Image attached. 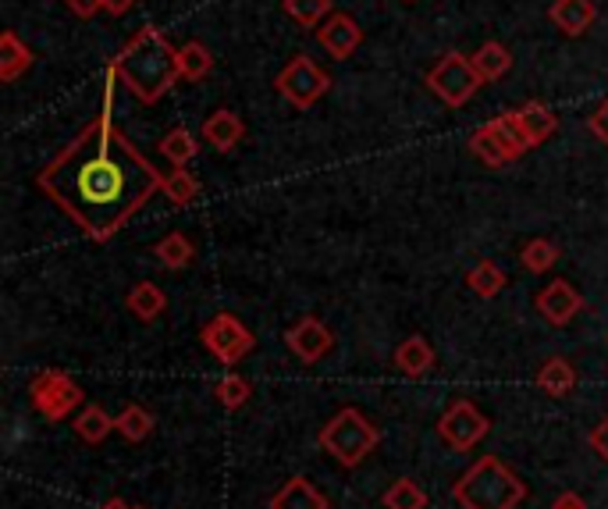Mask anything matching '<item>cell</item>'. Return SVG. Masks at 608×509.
I'll return each instance as SVG.
<instances>
[{
  "label": "cell",
  "instance_id": "e575fe53",
  "mask_svg": "<svg viewBox=\"0 0 608 509\" xmlns=\"http://www.w3.org/2000/svg\"><path fill=\"white\" fill-rule=\"evenodd\" d=\"M587 442H591V449L594 452H598V456L608 463V417L605 420H598V424H594V428H591V435H587Z\"/></svg>",
  "mask_w": 608,
  "mask_h": 509
},
{
  "label": "cell",
  "instance_id": "ab89813d",
  "mask_svg": "<svg viewBox=\"0 0 608 509\" xmlns=\"http://www.w3.org/2000/svg\"><path fill=\"white\" fill-rule=\"evenodd\" d=\"M101 509H136V506H129V502H121V499H110V502H104Z\"/></svg>",
  "mask_w": 608,
  "mask_h": 509
},
{
  "label": "cell",
  "instance_id": "9c48e42d",
  "mask_svg": "<svg viewBox=\"0 0 608 509\" xmlns=\"http://www.w3.org/2000/svg\"><path fill=\"white\" fill-rule=\"evenodd\" d=\"M488 431H491V420L480 414L470 400H456L442 414V420H437V435H442V442L448 449H456V452H470Z\"/></svg>",
  "mask_w": 608,
  "mask_h": 509
},
{
  "label": "cell",
  "instance_id": "52a82bcc",
  "mask_svg": "<svg viewBox=\"0 0 608 509\" xmlns=\"http://www.w3.org/2000/svg\"><path fill=\"white\" fill-rule=\"evenodd\" d=\"M200 343L214 360H221L224 367H235L238 360L249 357L257 338H253V332L235 314H214L200 328Z\"/></svg>",
  "mask_w": 608,
  "mask_h": 509
},
{
  "label": "cell",
  "instance_id": "5bb4252c",
  "mask_svg": "<svg viewBox=\"0 0 608 509\" xmlns=\"http://www.w3.org/2000/svg\"><path fill=\"white\" fill-rule=\"evenodd\" d=\"M246 136V122L235 115V111H214L207 122H203V139L214 150H235L238 143H243Z\"/></svg>",
  "mask_w": 608,
  "mask_h": 509
},
{
  "label": "cell",
  "instance_id": "ac0fdd59",
  "mask_svg": "<svg viewBox=\"0 0 608 509\" xmlns=\"http://www.w3.org/2000/svg\"><path fill=\"white\" fill-rule=\"evenodd\" d=\"M30 68H33V50L22 44L15 30H4V36H0V79L15 82Z\"/></svg>",
  "mask_w": 608,
  "mask_h": 509
},
{
  "label": "cell",
  "instance_id": "1f68e13d",
  "mask_svg": "<svg viewBox=\"0 0 608 509\" xmlns=\"http://www.w3.org/2000/svg\"><path fill=\"white\" fill-rule=\"evenodd\" d=\"M167 200H172L175 207H189L196 196H200V182L192 178V172H186V167H175L172 175H164V189H161Z\"/></svg>",
  "mask_w": 608,
  "mask_h": 509
},
{
  "label": "cell",
  "instance_id": "30bf717a",
  "mask_svg": "<svg viewBox=\"0 0 608 509\" xmlns=\"http://www.w3.org/2000/svg\"><path fill=\"white\" fill-rule=\"evenodd\" d=\"M285 343H289V349H292L303 363H317V360H324V357H328V352L335 349V335H331V328H328L324 321H317V317H300V321H295L292 328L285 332Z\"/></svg>",
  "mask_w": 608,
  "mask_h": 509
},
{
  "label": "cell",
  "instance_id": "f546056e",
  "mask_svg": "<svg viewBox=\"0 0 608 509\" xmlns=\"http://www.w3.org/2000/svg\"><path fill=\"white\" fill-rule=\"evenodd\" d=\"M118 431L129 438V442H147V438L153 435V414H150V409H143V406L129 403L118 414Z\"/></svg>",
  "mask_w": 608,
  "mask_h": 509
},
{
  "label": "cell",
  "instance_id": "836d02e7",
  "mask_svg": "<svg viewBox=\"0 0 608 509\" xmlns=\"http://www.w3.org/2000/svg\"><path fill=\"white\" fill-rule=\"evenodd\" d=\"M249 395H253V389H249V381H246L243 374L221 378V385H218V403H221L224 409H243Z\"/></svg>",
  "mask_w": 608,
  "mask_h": 509
},
{
  "label": "cell",
  "instance_id": "277c9868",
  "mask_svg": "<svg viewBox=\"0 0 608 509\" xmlns=\"http://www.w3.org/2000/svg\"><path fill=\"white\" fill-rule=\"evenodd\" d=\"M381 442V431L366 420L356 406H346L342 414H335L328 424L320 428V449L328 452L331 460L342 466H360Z\"/></svg>",
  "mask_w": 608,
  "mask_h": 509
},
{
  "label": "cell",
  "instance_id": "5b68a950",
  "mask_svg": "<svg viewBox=\"0 0 608 509\" xmlns=\"http://www.w3.org/2000/svg\"><path fill=\"white\" fill-rule=\"evenodd\" d=\"M428 86L437 101H445L448 107H463L480 86H484V79L477 76V68L466 54L452 50L428 72Z\"/></svg>",
  "mask_w": 608,
  "mask_h": 509
},
{
  "label": "cell",
  "instance_id": "7a4b0ae2",
  "mask_svg": "<svg viewBox=\"0 0 608 509\" xmlns=\"http://www.w3.org/2000/svg\"><path fill=\"white\" fill-rule=\"evenodd\" d=\"M125 86L143 104H157L161 96L182 79L178 72V47H172L157 25H143L129 36V44L118 50V58L107 65Z\"/></svg>",
  "mask_w": 608,
  "mask_h": 509
},
{
  "label": "cell",
  "instance_id": "3957f363",
  "mask_svg": "<svg viewBox=\"0 0 608 509\" xmlns=\"http://www.w3.org/2000/svg\"><path fill=\"white\" fill-rule=\"evenodd\" d=\"M452 499L463 509H516L527 499V485L499 456H480L452 485Z\"/></svg>",
  "mask_w": 608,
  "mask_h": 509
},
{
  "label": "cell",
  "instance_id": "d6a6232c",
  "mask_svg": "<svg viewBox=\"0 0 608 509\" xmlns=\"http://www.w3.org/2000/svg\"><path fill=\"white\" fill-rule=\"evenodd\" d=\"M470 150H473L477 158L484 161L488 167H502V164H508V153L502 150L499 139L491 136L488 125H484V129H477V132L470 136Z\"/></svg>",
  "mask_w": 608,
  "mask_h": 509
},
{
  "label": "cell",
  "instance_id": "603a6c76",
  "mask_svg": "<svg viewBox=\"0 0 608 509\" xmlns=\"http://www.w3.org/2000/svg\"><path fill=\"white\" fill-rule=\"evenodd\" d=\"M153 257H157L167 271H182V267H189L192 257H196V250L189 243V235L186 232H167L157 246H153Z\"/></svg>",
  "mask_w": 608,
  "mask_h": 509
},
{
  "label": "cell",
  "instance_id": "9a60e30c",
  "mask_svg": "<svg viewBox=\"0 0 608 509\" xmlns=\"http://www.w3.org/2000/svg\"><path fill=\"white\" fill-rule=\"evenodd\" d=\"M516 122H519L523 136H527L530 150L541 147V143H548V139L556 136V129H559V118L551 115V107H545L541 101L523 104V107L516 111Z\"/></svg>",
  "mask_w": 608,
  "mask_h": 509
},
{
  "label": "cell",
  "instance_id": "8992f818",
  "mask_svg": "<svg viewBox=\"0 0 608 509\" xmlns=\"http://www.w3.org/2000/svg\"><path fill=\"white\" fill-rule=\"evenodd\" d=\"M274 90L285 96L292 107H314L320 96L331 90V79L320 65H314V58L295 54V58L278 72Z\"/></svg>",
  "mask_w": 608,
  "mask_h": 509
},
{
  "label": "cell",
  "instance_id": "6da1fadb",
  "mask_svg": "<svg viewBox=\"0 0 608 509\" xmlns=\"http://www.w3.org/2000/svg\"><path fill=\"white\" fill-rule=\"evenodd\" d=\"M36 186L79 224L82 235L107 243L132 221L136 210L147 207L153 193L164 189V175L107 118L104 107V115L36 175Z\"/></svg>",
  "mask_w": 608,
  "mask_h": 509
},
{
  "label": "cell",
  "instance_id": "d4e9b609",
  "mask_svg": "<svg viewBox=\"0 0 608 509\" xmlns=\"http://www.w3.org/2000/svg\"><path fill=\"white\" fill-rule=\"evenodd\" d=\"M470 61H473V68H477L480 79L494 82V79H502V76L508 72V68H513V54H508L502 44H494V39H491V44L480 47Z\"/></svg>",
  "mask_w": 608,
  "mask_h": 509
},
{
  "label": "cell",
  "instance_id": "ffe728a7",
  "mask_svg": "<svg viewBox=\"0 0 608 509\" xmlns=\"http://www.w3.org/2000/svg\"><path fill=\"white\" fill-rule=\"evenodd\" d=\"M537 389L548 392V395H570L576 389V367L562 357H551L541 371H537Z\"/></svg>",
  "mask_w": 608,
  "mask_h": 509
},
{
  "label": "cell",
  "instance_id": "8d00e7d4",
  "mask_svg": "<svg viewBox=\"0 0 608 509\" xmlns=\"http://www.w3.org/2000/svg\"><path fill=\"white\" fill-rule=\"evenodd\" d=\"M68 8H72V15L79 19H93L96 11H104V0H65Z\"/></svg>",
  "mask_w": 608,
  "mask_h": 509
},
{
  "label": "cell",
  "instance_id": "74e56055",
  "mask_svg": "<svg viewBox=\"0 0 608 509\" xmlns=\"http://www.w3.org/2000/svg\"><path fill=\"white\" fill-rule=\"evenodd\" d=\"M551 509H587V502L580 499L576 491H562L559 499H556V506H551Z\"/></svg>",
  "mask_w": 608,
  "mask_h": 509
},
{
  "label": "cell",
  "instance_id": "7402d4cb",
  "mask_svg": "<svg viewBox=\"0 0 608 509\" xmlns=\"http://www.w3.org/2000/svg\"><path fill=\"white\" fill-rule=\"evenodd\" d=\"M488 129H491V136L499 139V143H502V150L508 153V161H519L523 153L530 150L527 136H523L519 122H516V111H508V115H499V118H491V122H488Z\"/></svg>",
  "mask_w": 608,
  "mask_h": 509
},
{
  "label": "cell",
  "instance_id": "f35d334b",
  "mask_svg": "<svg viewBox=\"0 0 608 509\" xmlns=\"http://www.w3.org/2000/svg\"><path fill=\"white\" fill-rule=\"evenodd\" d=\"M136 4L139 0H104V11H110V15H129Z\"/></svg>",
  "mask_w": 608,
  "mask_h": 509
},
{
  "label": "cell",
  "instance_id": "e0dca14e",
  "mask_svg": "<svg viewBox=\"0 0 608 509\" xmlns=\"http://www.w3.org/2000/svg\"><path fill=\"white\" fill-rule=\"evenodd\" d=\"M395 367L406 374V378H423L434 371V349L423 335H409L406 343H399L395 349Z\"/></svg>",
  "mask_w": 608,
  "mask_h": 509
},
{
  "label": "cell",
  "instance_id": "4dcf8cb0",
  "mask_svg": "<svg viewBox=\"0 0 608 509\" xmlns=\"http://www.w3.org/2000/svg\"><path fill=\"white\" fill-rule=\"evenodd\" d=\"M519 261L534 275L551 271V267H556V261H559V246L551 243V239H530V243L519 250Z\"/></svg>",
  "mask_w": 608,
  "mask_h": 509
},
{
  "label": "cell",
  "instance_id": "83f0119b",
  "mask_svg": "<svg viewBox=\"0 0 608 509\" xmlns=\"http://www.w3.org/2000/svg\"><path fill=\"white\" fill-rule=\"evenodd\" d=\"M466 286H470L480 300H494L505 289V271L494 261H480L470 275H466Z\"/></svg>",
  "mask_w": 608,
  "mask_h": 509
},
{
  "label": "cell",
  "instance_id": "d6986e66",
  "mask_svg": "<svg viewBox=\"0 0 608 509\" xmlns=\"http://www.w3.org/2000/svg\"><path fill=\"white\" fill-rule=\"evenodd\" d=\"M125 306H129L139 321H157L167 306V296L153 286V281H136L129 296H125Z\"/></svg>",
  "mask_w": 608,
  "mask_h": 509
},
{
  "label": "cell",
  "instance_id": "484cf974",
  "mask_svg": "<svg viewBox=\"0 0 608 509\" xmlns=\"http://www.w3.org/2000/svg\"><path fill=\"white\" fill-rule=\"evenodd\" d=\"M281 8H285V15L292 22H300L303 30H317L324 19L335 15L331 0H281Z\"/></svg>",
  "mask_w": 608,
  "mask_h": 509
},
{
  "label": "cell",
  "instance_id": "2e32d148",
  "mask_svg": "<svg viewBox=\"0 0 608 509\" xmlns=\"http://www.w3.org/2000/svg\"><path fill=\"white\" fill-rule=\"evenodd\" d=\"M548 15L565 36H584L594 25V19H598V11H594L591 0H556Z\"/></svg>",
  "mask_w": 608,
  "mask_h": 509
},
{
  "label": "cell",
  "instance_id": "ba28073f",
  "mask_svg": "<svg viewBox=\"0 0 608 509\" xmlns=\"http://www.w3.org/2000/svg\"><path fill=\"white\" fill-rule=\"evenodd\" d=\"M30 403L36 406L39 417L47 420H65L75 406L86 403V395L65 371H39L30 381Z\"/></svg>",
  "mask_w": 608,
  "mask_h": 509
},
{
  "label": "cell",
  "instance_id": "f1b7e54d",
  "mask_svg": "<svg viewBox=\"0 0 608 509\" xmlns=\"http://www.w3.org/2000/svg\"><path fill=\"white\" fill-rule=\"evenodd\" d=\"M385 509H428V491L413 477H399L385 491Z\"/></svg>",
  "mask_w": 608,
  "mask_h": 509
},
{
  "label": "cell",
  "instance_id": "cb8c5ba5",
  "mask_svg": "<svg viewBox=\"0 0 608 509\" xmlns=\"http://www.w3.org/2000/svg\"><path fill=\"white\" fill-rule=\"evenodd\" d=\"M178 72L189 82H200L214 72V58H210V50L200 44V39H189L186 47H178Z\"/></svg>",
  "mask_w": 608,
  "mask_h": 509
},
{
  "label": "cell",
  "instance_id": "8fae6325",
  "mask_svg": "<svg viewBox=\"0 0 608 509\" xmlns=\"http://www.w3.org/2000/svg\"><path fill=\"white\" fill-rule=\"evenodd\" d=\"M317 39H320V47L331 54V58L346 61V58H352V54L360 50L363 30H360V22L352 19V15H342V11H335V15H328V19L317 25Z\"/></svg>",
  "mask_w": 608,
  "mask_h": 509
},
{
  "label": "cell",
  "instance_id": "4316f807",
  "mask_svg": "<svg viewBox=\"0 0 608 509\" xmlns=\"http://www.w3.org/2000/svg\"><path fill=\"white\" fill-rule=\"evenodd\" d=\"M161 153L175 167H186L196 158V153H200V143H196V136L186 129V125H178V129H172V132L161 139Z\"/></svg>",
  "mask_w": 608,
  "mask_h": 509
},
{
  "label": "cell",
  "instance_id": "d590c367",
  "mask_svg": "<svg viewBox=\"0 0 608 509\" xmlns=\"http://www.w3.org/2000/svg\"><path fill=\"white\" fill-rule=\"evenodd\" d=\"M587 129L594 132V136H598L601 139V143L608 147V101L598 107V111H594V115L587 118Z\"/></svg>",
  "mask_w": 608,
  "mask_h": 509
},
{
  "label": "cell",
  "instance_id": "44dd1931",
  "mask_svg": "<svg viewBox=\"0 0 608 509\" xmlns=\"http://www.w3.org/2000/svg\"><path fill=\"white\" fill-rule=\"evenodd\" d=\"M72 428H75V435H79V438H82V442H86V446H101L104 438H107L110 431L118 428V420H110V414H107L104 406L90 403V406L82 409V414L75 417V424H72Z\"/></svg>",
  "mask_w": 608,
  "mask_h": 509
},
{
  "label": "cell",
  "instance_id": "7c38bea8",
  "mask_svg": "<svg viewBox=\"0 0 608 509\" xmlns=\"http://www.w3.org/2000/svg\"><path fill=\"white\" fill-rule=\"evenodd\" d=\"M580 310H584V296H580L565 278L551 281V286L537 292V314H541L548 324H556V328L570 324Z\"/></svg>",
  "mask_w": 608,
  "mask_h": 509
},
{
  "label": "cell",
  "instance_id": "4fadbf2b",
  "mask_svg": "<svg viewBox=\"0 0 608 509\" xmlns=\"http://www.w3.org/2000/svg\"><path fill=\"white\" fill-rule=\"evenodd\" d=\"M267 506L271 509H328V495L309 485L303 474H295L271 495V502Z\"/></svg>",
  "mask_w": 608,
  "mask_h": 509
},
{
  "label": "cell",
  "instance_id": "60d3db41",
  "mask_svg": "<svg viewBox=\"0 0 608 509\" xmlns=\"http://www.w3.org/2000/svg\"><path fill=\"white\" fill-rule=\"evenodd\" d=\"M136 509H139V506H136Z\"/></svg>",
  "mask_w": 608,
  "mask_h": 509
}]
</instances>
